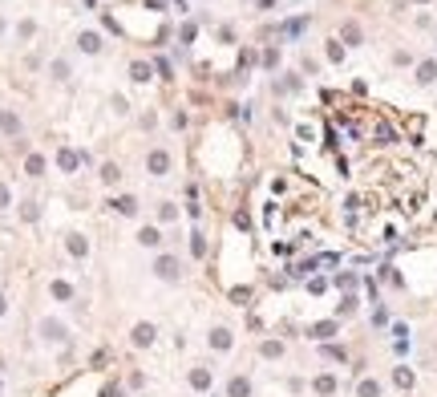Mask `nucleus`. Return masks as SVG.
Segmentation results:
<instances>
[{"label":"nucleus","mask_w":437,"mask_h":397,"mask_svg":"<svg viewBox=\"0 0 437 397\" xmlns=\"http://www.w3.org/2000/svg\"><path fill=\"white\" fill-rule=\"evenodd\" d=\"M154 276H158V280H178V260H174V255H162V260L154 264Z\"/></svg>","instance_id":"f257e3e1"},{"label":"nucleus","mask_w":437,"mask_h":397,"mask_svg":"<svg viewBox=\"0 0 437 397\" xmlns=\"http://www.w3.org/2000/svg\"><path fill=\"white\" fill-rule=\"evenodd\" d=\"M146 167H150V174H166V167H170V154H166V150H154V154L146 158Z\"/></svg>","instance_id":"f03ea898"},{"label":"nucleus","mask_w":437,"mask_h":397,"mask_svg":"<svg viewBox=\"0 0 437 397\" xmlns=\"http://www.w3.org/2000/svg\"><path fill=\"white\" fill-rule=\"evenodd\" d=\"M154 337H158V333H154V324H138V329H134V344H142V348H146V344H154Z\"/></svg>","instance_id":"7ed1b4c3"},{"label":"nucleus","mask_w":437,"mask_h":397,"mask_svg":"<svg viewBox=\"0 0 437 397\" xmlns=\"http://www.w3.org/2000/svg\"><path fill=\"white\" fill-rule=\"evenodd\" d=\"M138 243H142V247H158V243H162V235H158V227H142V235H138Z\"/></svg>","instance_id":"20e7f679"},{"label":"nucleus","mask_w":437,"mask_h":397,"mask_svg":"<svg viewBox=\"0 0 437 397\" xmlns=\"http://www.w3.org/2000/svg\"><path fill=\"white\" fill-rule=\"evenodd\" d=\"M102 49V37L98 33H81V53H98Z\"/></svg>","instance_id":"39448f33"},{"label":"nucleus","mask_w":437,"mask_h":397,"mask_svg":"<svg viewBox=\"0 0 437 397\" xmlns=\"http://www.w3.org/2000/svg\"><path fill=\"white\" fill-rule=\"evenodd\" d=\"M113 211H122V215H134V211H138V203H134V195H122V199L113 203Z\"/></svg>","instance_id":"423d86ee"},{"label":"nucleus","mask_w":437,"mask_h":397,"mask_svg":"<svg viewBox=\"0 0 437 397\" xmlns=\"http://www.w3.org/2000/svg\"><path fill=\"white\" fill-rule=\"evenodd\" d=\"M211 348H231V333H227V329H215V333H211Z\"/></svg>","instance_id":"0eeeda50"},{"label":"nucleus","mask_w":437,"mask_h":397,"mask_svg":"<svg viewBox=\"0 0 437 397\" xmlns=\"http://www.w3.org/2000/svg\"><path fill=\"white\" fill-rule=\"evenodd\" d=\"M251 393V381H247V377H235V381H231V397H247Z\"/></svg>","instance_id":"6e6552de"},{"label":"nucleus","mask_w":437,"mask_h":397,"mask_svg":"<svg viewBox=\"0 0 437 397\" xmlns=\"http://www.w3.org/2000/svg\"><path fill=\"white\" fill-rule=\"evenodd\" d=\"M190 385H195V389H207V385H211V373H207V369H195V373H190Z\"/></svg>","instance_id":"1a4fd4ad"},{"label":"nucleus","mask_w":437,"mask_h":397,"mask_svg":"<svg viewBox=\"0 0 437 397\" xmlns=\"http://www.w3.org/2000/svg\"><path fill=\"white\" fill-rule=\"evenodd\" d=\"M41 333H45L49 340H61V337H65V329H61V324H53V320H45V324H41Z\"/></svg>","instance_id":"9d476101"},{"label":"nucleus","mask_w":437,"mask_h":397,"mask_svg":"<svg viewBox=\"0 0 437 397\" xmlns=\"http://www.w3.org/2000/svg\"><path fill=\"white\" fill-rule=\"evenodd\" d=\"M69 251H73V255H85V239H81V235H69Z\"/></svg>","instance_id":"9b49d317"},{"label":"nucleus","mask_w":437,"mask_h":397,"mask_svg":"<svg viewBox=\"0 0 437 397\" xmlns=\"http://www.w3.org/2000/svg\"><path fill=\"white\" fill-rule=\"evenodd\" d=\"M102 178H106V182H117V178H122V174H117V167H113V162H109V167L102 170Z\"/></svg>","instance_id":"f8f14e48"},{"label":"nucleus","mask_w":437,"mask_h":397,"mask_svg":"<svg viewBox=\"0 0 437 397\" xmlns=\"http://www.w3.org/2000/svg\"><path fill=\"white\" fill-rule=\"evenodd\" d=\"M4 203H8V191H4V186H0V207H4Z\"/></svg>","instance_id":"ddd939ff"},{"label":"nucleus","mask_w":437,"mask_h":397,"mask_svg":"<svg viewBox=\"0 0 437 397\" xmlns=\"http://www.w3.org/2000/svg\"><path fill=\"white\" fill-rule=\"evenodd\" d=\"M0 316H4V296H0Z\"/></svg>","instance_id":"4468645a"},{"label":"nucleus","mask_w":437,"mask_h":397,"mask_svg":"<svg viewBox=\"0 0 437 397\" xmlns=\"http://www.w3.org/2000/svg\"><path fill=\"white\" fill-rule=\"evenodd\" d=\"M0 29H4V20H0Z\"/></svg>","instance_id":"2eb2a0df"}]
</instances>
